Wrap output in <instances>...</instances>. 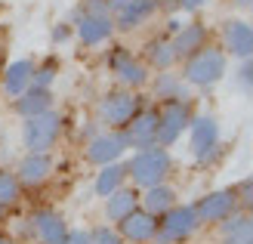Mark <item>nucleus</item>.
<instances>
[{"instance_id": "1", "label": "nucleus", "mask_w": 253, "mask_h": 244, "mask_svg": "<svg viewBox=\"0 0 253 244\" xmlns=\"http://www.w3.org/2000/svg\"><path fill=\"white\" fill-rule=\"evenodd\" d=\"M225 74H229V56H225L219 47H213V44L201 47L198 53L182 59V81L188 87L210 90V87H216Z\"/></svg>"}, {"instance_id": "2", "label": "nucleus", "mask_w": 253, "mask_h": 244, "mask_svg": "<svg viewBox=\"0 0 253 244\" xmlns=\"http://www.w3.org/2000/svg\"><path fill=\"white\" fill-rule=\"evenodd\" d=\"M126 167V179H133L136 189H151L167 183V176L173 170V158L164 146H148L133 151V158L124 164Z\"/></svg>"}, {"instance_id": "3", "label": "nucleus", "mask_w": 253, "mask_h": 244, "mask_svg": "<svg viewBox=\"0 0 253 244\" xmlns=\"http://www.w3.org/2000/svg\"><path fill=\"white\" fill-rule=\"evenodd\" d=\"M71 31L84 47H102L111 41L115 34V22H111V12L102 0H93V3H84L71 19Z\"/></svg>"}, {"instance_id": "4", "label": "nucleus", "mask_w": 253, "mask_h": 244, "mask_svg": "<svg viewBox=\"0 0 253 244\" xmlns=\"http://www.w3.org/2000/svg\"><path fill=\"white\" fill-rule=\"evenodd\" d=\"M204 226L198 220L195 204H173L167 213L158 216V232L151 238V244H182L188 241L198 229Z\"/></svg>"}, {"instance_id": "5", "label": "nucleus", "mask_w": 253, "mask_h": 244, "mask_svg": "<svg viewBox=\"0 0 253 244\" xmlns=\"http://www.w3.org/2000/svg\"><path fill=\"white\" fill-rule=\"evenodd\" d=\"M62 121L59 111H43V114H34V118H25L22 124V146L34 151V155H46V151H53L62 139Z\"/></svg>"}, {"instance_id": "6", "label": "nucleus", "mask_w": 253, "mask_h": 244, "mask_svg": "<svg viewBox=\"0 0 253 244\" xmlns=\"http://www.w3.org/2000/svg\"><path fill=\"white\" fill-rule=\"evenodd\" d=\"M142 108V99L136 96V90H108V93L96 102V118L105 124L108 130H124L130 118Z\"/></svg>"}, {"instance_id": "7", "label": "nucleus", "mask_w": 253, "mask_h": 244, "mask_svg": "<svg viewBox=\"0 0 253 244\" xmlns=\"http://www.w3.org/2000/svg\"><path fill=\"white\" fill-rule=\"evenodd\" d=\"M195 111H192V99H173V102H161L158 105V133L155 143L170 148L173 143H179L182 133L188 130Z\"/></svg>"}, {"instance_id": "8", "label": "nucleus", "mask_w": 253, "mask_h": 244, "mask_svg": "<svg viewBox=\"0 0 253 244\" xmlns=\"http://www.w3.org/2000/svg\"><path fill=\"white\" fill-rule=\"evenodd\" d=\"M105 65H108V71L118 78V84H121L124 90H139V87H145V84L151 81V68H148L139 56H133V49H126V47L108 49Z\"/></svg>"}, {"instance_id": "9", "label": "nucleus", "mask_w": 253, "mask_h": 244, "mask_svg": "<svg viewBox=\"0 0 253 244\" xmlns=\"http://www.w3.org/2000/svg\"><path fill=\"white\" fill-rule=\"evenodd\" d=\"M126 151H130V146H126L124 130H99L93 139H86L84 158L90 164H96V167H105V164L121 161Z\"/></svg>"}, {"instance_id": "10", "label": "nucleus", "mask_w": 253, "mask_h": 244, "mask_svg": "<svg viewBox=\"0 0 253 244\" xmlns=\"http://www.w3.org/2000/svg\"><path fill=\"white\" fill-rule=\"evenodd\" d=\"M188 143H192V155L201 164H207L222 148L219 146V121L213 114H195L192 124H188Z\"/></svg>"}, {"instance_id": "11", "label": "nucleus", "mask_w": 253, "mask_h": 244, "mask_svg": "<svg viewBox=\"0 0 253 244\" xmlns=\"http://www.w3.org/2000/svg\"><path fill=\"white\" fill-rule=\"evenodd\" d=\"M195 210H198V220L201 223H222L225 216H232L238 210V195H235L232 186L229 189L207 192V195L195 204Z\"/></svg>"}, {"instance_id": "12", "label": "nucleus", "mask_w": 253, "mask_h": 244, "mask_svg": "<svg viewBox=\"0 0 253 244\" xmlns=\"http://www.w3.org/2000/svg\"><path fill=\"white\" fill-rule=\"evenodd\" d=\"M155 133H158V108H148L142 105L133 118L130 124L124 127V136H126V146L130 148H148V146H158L155 143Z\"/></svg>"}, {"instance_id": "13", "label": "nucleus", "mask_w": 253, "mask_h": 244, "mask_svg": "<svg viewBox=\"0 0 253 244\" xmlns=\"http://www.w3.org/2000/svg\"><path fill=\"white\" fill-rule=\"evenodd\" d=\"M222 53L232 59H250L253 53V28L244 19H229L222 22Z\"/></svg>"}, {"instance_id": "14", "label": "nucleus", "mask_w": 253, "mask_h": 244, "mask_svg": "<svg viewBox=\"0 0 253 244\" xmlns=\"http://www.w3.org/2000/svg\"><path fill=\"white\" fill-rule=\"evenodd\" d=\"M115 229L121 232L124 244H151V238L158 232V216H151L142 207H136L133 213H126Z\"/></svg>"}, {"instance_id": "15", "label": "nucleus", "mask_w": 253, "mask_h": 244, "mask_svg": "<svg viewBox=\"0 0 253 244\" xmlns=\"http://www.w3.org/2000/svg\"><path fill=\"white\" fill-rule=\"evenodd\" d=\"M53 170H56V161H53V155H34V151H28L22 161H19V167L12 173H16V179H19V186L25 189H37V186H43L49 176H53Z\"/></svg>"}, {"instance_id": "16", "label": "nucleus", "mask_w": 253, "mask_h": 244, "mask_svg": "<svg viewBox=\"0 0 253 244\" xmlns=\"http://www.w3.org/2000/svg\"><path fill=\"white\" fill-rule=\"evenodd\" d=\"M28 223H31V235L41 241V244H56L62 235L68 232L65 216H62L59 210H49V207H37L28 216Z\"/></svg>"}, {"instance_id": "17", "label": "nucleus", "mask_w": 253, "mask_h": 244, "mask_svg": "<svg viewBox=\"0 0 253 244\" xmlns=\"http://www.w3.org/2000/svg\"><path fill=\"white\" fill-rule=\"evenodd\" d=\"M161 6H164V0H133V3H126V6L111 12V22H115V28H121V31H136V28H142Z\"/></svg>"}, {"instance_id": "18", "label": "nucleus", "mask_w": 253, "mask_h": 244, "mask_svg": "<svg viewBox=\"0 0 253 244\" xmlns=\"http://www.w3.org/2000/svg\"><path fill=\"white\" fill-rule=\"evenodd\" d=\"M170 44H173L176 62H182V59H188L192 53H198L201 47L210 44V31H207L204 22H188V25H179V31H173Z\"/></svg>"}, {"instance_id": "19", "label": "nucleus", "mask_w": 253, "mask_h": 244, "mask_svg": "<svg viewBox=\"0 0 253 244\" xmlns=\"http://www.w3.org/2000/svg\"><path fill=\"white\" fill-rule=\"evenodd\" d=\"M31 74H34V62L31 59H12L3 65V74H0V90L9 99H19L25 90L31 87Z\"/></svg>"}, {"instance_id": "20", "label": "nucleus", "mask_w": 253, "mask_h": 244, "mask_svg": "<svg viewBox=\"0 0 253 244\" xmlns=\"http://www.w3.org/2000/svg\"><path fill=\"white\" fill-rule=\"evenodd\" d=\"M148 84H151V96L158 99V105H161V102H173V99H192V96H188L192 87L182 81V74L158 71L155 81H148Z\"/></svg>"}, {"instance_id": "21", "label": "nucleus", "mask_w": 253, "mask_h": 244, "mask_svg": "<svg viewBox=\"0 0 253 244\" xmlns=\"http://www.w3.org/2000/svg\"><path fill=\"white\" fill-rule=\"evenodd\" d=\"M139 207V189L136 186H121L118 192H111L105 198V220L111 226H118L126 213H133Z\"/></svg>"}, {"instance_id": "22", "label": "nucleus", "mask_w": 253, "mask_h": 244, "mask_svg": "<svg viewBox=\"0 0 253 244\" xmlns=\"http://www.w3.org/2000/svg\"><path fill=\"white\" fill-rule=\"evenodd\" d=\"M176 198H179L176 189L167 186V183H161V186H151V189L139 192V207H142L145 213H151V216H161V213H167L173 204H179Z\"/></svg>"}, {"instance_id": "23", "label": "nucleus", "mask_w": 253, "mask_h": 244, "mask_svg": "<svg viewBox=\"0 0 253 244\" xmlns=\"http://www.w3.org/2000/svg\"><path fill=\"white\" fill-rule=\"evenodd\" d=\"M16 114L25 121V118H34V114H43V111H53V93L49 90H37V87H28L25 93L16 99Z\"/></svg>"}, {"instance_id": "24", "label": "nucleus", "mask_w": 253, "mask_h": 244, "mask_svg": "<svg viewBox=\"0 0 253 244\" xmlns=\"http://www.w3.org/2000/svg\"><path fill=\"white\" fill-rule=\"evenodd\" d=\"M145 65L148 68H155V71H170L176 65V53H173V44H170V37H151V41L145 44Z\"/></svg>"}, {"instance_id": "25", "label": "nucleus", "mask_w": 253, "mask_h": 244, "mask_svg": "<svg viewBox=\"0 0 253 244\" xmlns=\"http://www.w3.org/2000/svg\"><path fill=\"white\" fill-rule=\"evenodd\" d=\"M121 186H126V167H124L121 161L99 167V173H96V179H93V192H96L99 198H108L111 192H118Z\"/></svg>"}, {"instance_id": "26", "label": "nucleus", "mask_w": 253, "mask_h": 244, "mask_svg": "<svg viewBox=\"0 0 253 244\" xmlns=\"http://www.w3.org/2000/svg\"><path fill=\"white\" fill-rule=\"evenodd\" d=\"M219 232H222V238H232V241H250V235H253L250 213L247 210H235L232 216H225L219 223Z\"/></svg>"}, {"instance_id": "27", "label": "nucleus", "mask_w": 253, "mask_h": 244, "mask_svg": "<svg viewBox=\"0 0 253 244\" xmlns=\"http://www.w3.org/2000/svg\"><path fill=\"white\" fill-rule=\"evenodd\" d=\"M22 201V186L12 170H0V213L12 210Z\"/></svg>"}, {"instance_id": "28", "label": "nucleus", "mask_w": 253, "mask_h": 244, "mask_svg": "<svg viewBox=\"0 0 253 244\" xmlns=\"http://www.w3.org/2000/svg\"><path fill=\"white\" fill-rule=\"evenodd\" d=\"M56 74H59V62H56V59H46V62H41V65H34L31 87L49 90V87H53V81H56Z\"/></svg>"}, {"instance_id": "29", "label": "nucleus", "mask_w": 253, "mask_h": 244, "mask_svg": "<svg viewBox=\"0 0 253 244\" xmlns=\"http://www.w3.org/2000/svg\"><path fill=\"white\" fill-rule=\"evenodd\" d=\"M86 235H90V244H124L121 232L111 223L108 226H96L93 232H86Z\"/></svg>"}, {"instance_id": "30", "label": "nucleus", "mask_w": 253, "mask_h": 244, "mask_svg": "<svg viewBox=\"0 0 253 244\" xmlns=\"http://www.w3.org/2000/svg\"><path fill=\"white\" fill-rule=\"evenodd\" d=\"M71 37H74V31H71L68 22L53 25V31H49V41H53V44H65V41H71Z\"/></svg>"}, {"instance_id": "31", "label": "nucleus", "mask_w": 253, "mask_h": 244, "mask_svg": "<svg viewBox=\"0 0 253 244\" xmlns=\"http://www.w3.org/2000/svg\"><path fill=\"white\" fill-rule=\"evenodd\" d=\"M56 244H90V235H86L84 229H68Z\"/></svg>"}, {"instance_id": "32", "label": "nucleus", "mask_w": 253, "mask_h": 244, "mask_svg": "<svg viewBox=\"0 0 253 244\" xmlns=\"http://www.w3.org/2000/svg\"><path fill=\"white\" fill-rule=\"evenodd\" d=\"M250 78H253L250 59H241V68H238V84H241V90H250Z\"/></svg>"}, {"instance_id": "33", "label": "nucleus", "mask_w": 253, "mask_h": 244, "mask_svg": "<svg viewBox=\"0 0 253 244\" xmlns=\"http://www.w3.org/2000/svg\"><path fill=\"white\" fill-rule=\"evenodd\" d=\"M204 3H207V0H176V9H182V12H198Z\"/></svg>"}, {"instance_id": "34", "label": "nucleus", "mask_w": 253, "mask_h": 244, "mask_svg": "<svg viewBox=\"0 0 253 244\" xmlns=\"http://www.w3.org/2000/svg\"><path fill=\"white\" fill-rule=\"evenodd\" d=\"M96 133H99V121H93V124H86V130H81V136H84V139H93Z\"/></svg>"}, {"instance_id": "35", "label": "nucleus", "mask_w": 253, "mask_h": 244, "mask_svg": "<svg viewBox=\"0 0 253 244\" xmlns=\"http://www.w3.org/2000/svg\"><path fill=\"white\" fill-rule=\"evenodd\" d=\"M232 6H238V9H250V0H229Z\"/></svg>"}, {"instance_id": "36", "label": "nucleus", "mask_w": 253, "mask_h": 244, "mask_svg": "<svg viewBox=\"0 0 253 244\" xmlns=\"http://www.w3.org/2000/svg\"><path fill=\"white\" fill-rule=\"evenodd\" d=\"M222 244H253V241H232V238H222Z\"/></svg>"}, {"instance_id": "37", "label": "nucleus", "mask_w": 253, "mask_h": 244, "mask_svg": "<svg viewBox=\"0 0 253 244\" xmlns=\"http://www.w3.org/2000/svg\"><path fill=\"white\" fill-rule=\"evenodd\" d=\"M0 244H16L12 238H6V235H0Z\"/></svg>"}, {"instance_id": "38", "label": "nucleus", "mask_w": 253, "mask_h": 244, "mask_svg": "<svg viewBox=\"0 0 253 244\" xmlns=\"http://www.w3.org/2000/svg\"><path fill=\"white\" fill-rule=\"evenodd\" d=\"M3 65H6V62H3V53H0V74H3Z\"/></svg>"}, {"instance_id": "39", "label": "nucleus", "mask_w": 253, "mask_h": 244, "mask_svg": "<svg viewBox=\"0 0 253 244\" xmlns=\"http://www.w3.org/2000/svg\"><path fill=\"white\" fill-rule=\"evenodd\" d=\"M84 3H93V0H84ZM102 3H105V0H102Z\"/></svg>"}]
</instances>
